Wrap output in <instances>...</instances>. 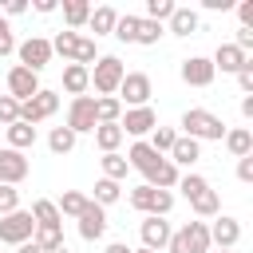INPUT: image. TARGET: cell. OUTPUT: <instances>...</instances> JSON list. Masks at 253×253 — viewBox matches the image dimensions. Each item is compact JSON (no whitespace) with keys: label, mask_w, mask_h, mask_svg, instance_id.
<instances>
[{"label":"cell","mask_w":253,"mask_h":253,"mask_svg":"<svg viewBox=\"0 0 253 253\" xmlns=\"http://www.w3.org/2000/svg\"><path fill=\"white\" fill-rule=\"evenodd\" d=\"M225 123L213 115V111H206V107H190L186 115H182V134L186 138H194V142H202V138H210V142H221L225 138Z\"/></svg>","instance_id":"obj_1"},{"label":"cell","mask_w":253,"mask_h":253,"mask_svg":"<svg viewBox=\"0 0 253 253\" xmlns=\"http://www.w3.org/2000/svg\"><path fill=\"white\" fill-rule=\"evenodd\" d=\"M166 249L170 253H210V225L206 221H186L182 229L170 233Z\"/></svg>","instance_id":"obj_2"},{"label":"cell","mask_w":253,"mask_h":253,"mask_svg":"<svg viewBox=\"0 0 253 253\" xmlns=\"http://www.w3.org/2000/svg\"><path fill=\"white\" fill-rule=\"evenodd\" d=\"M130 206L138 210V213H146V217H166L170 210H174V194L170 190H154V186H134L130 190Z\"/></svg>","instance_id":"obj_3"},{"label":"cell","mask_w":253,"mask_h":253,"mask_svg":"<svg viewBox=\"0 0 253 253\" xmlns=\"http://www.w3.org/2000/svg\"><path fill=\"white\" fill-rule=\"evenodd\" d=\"M123 75H126V67H123L119 55H99V59L91 63V87H95L99 95H115L119 83H123Z\"/></svg>","instance_id":"obj_4"},{"label":"cell","mask_w":253,"mask_h":253,"mask_svg":"<svg viewBox=\"0 0 253 253\" xmlns=\"http://www.w3.org/2000/svg\"><path fill=\"white\" fill-rule=\"evenodd\" d=\"M150 95H154V87H150L146 71H126L123 83H119V91H115V99L123 103V111L126 107H150Z\"/></svg>","instance_id":"obj_5"},{"label":"cell","mask_w":253,"mask_h":253,"mask_svg":"<svg viewBox=\"0 0 253 253\" xmlns=\"http://www.w3.org/2000/svg\"><path fill=\"white\" fill-rule=\"evenodd\" d=\"M32 233H36V217L28 210H12L0 217V241L4 245H24V241H32Z\"/></svg>","instance_id":"obj_6"},{"label":"cell","mask_w":253,"mask_h":253,"mask_svg":"<svg viewBox=\"0 0 253 253\" xmlns=\"http://www.w3.org/2000/svg\"><path fill=\"white\" fill-rule=\"evenodd\" d=\"M59 111V95L55 91H47V87H40L28 103H20V123H28V126H36V123H43V119H51Z\"/></svg>","instance_id":"obj_7"},{"label":"cell","mask_w":253,"mask_h":253,"mask_svg":"<svg viewBox=\"0 0 253 253\" xmlns=\"http://www.w3.org/2000/svg\"><path fill=\"white\" fill-rule=\"evenodd\" d=\"M75 138L79 134H91L95 126H99V119H95V99L91 95H75L71 99V107H67V123H63Z\"/></svg>","instance_id":"obj_8"},{"label":"cell","mask_w":253,"mask_h":253,"mask_svg":"<svg viewBox=\"0 0 253 253\" xmlns=\"http://www.w3.org/2000/svg\"><path fill=\"white\" fill-rule=\"evenodd\" d=\"M16 55H20V67H28V71H36V75H40V71L51 63V40L32 36V40L16 43Z\"/></svg>","instance_id":"obj_9"},{"label":"cell","mask_w":253,"mask_h":253,"mask_svg":"<svg viewBox=\"0 0 253 253\" xmlns=\"http://www.w3.org/2000/svg\"><path fill=\"white\" fill-rule=\"evenodd\" d=\"M154 126H158L154 107H126V111H123V119H119V130H123V134H134V138L150 134Z\"/></svg>","instance_id":"obj_10"},{"label":"cell","mask_w":253,"mask_h":253,"mask_svg":"<svg viewBox=\"0 0 253 253\" xmlns=\"http://www.w3.org/2000/svg\"><path fill=\"white\" fill-rule=\"evenodd\" d=\"M28 170H32L28 154H20V150H8V146H0V186H20V182L28 178Z\"/></svg>","instance_id":"obj_11"},{"label":"cell","mask_w":253,"mask_h":253,"mask_svg":"<svg viewBox=\"0 0 253 253\" xmlns=\"http://www.w3.org/2000/svg\"><path fill=\"white\" fill-rule=\"evenodd\" d=\"M36 91H40V75L16 63V67L8 71V95H12L16 103H28V99H32Z\"/></svg>","instance_id":"obj_12"},{"label":"cell","mask_w":253,"mask_h":253,"mask_svg":"<svg viewBox=\"0 0 253 253\" xmlns=\"http://www.w3.org/2000/svg\"><path fill=\"white\" fill-rule=\"evenodd\" d=\"M237 241H241V221L229 217V213H217L213 225H210V245H217V249H233Z\"/></svg>","instance_id":"obj_13"},{"label":"cell","mask_w":253,"mask_h":253,"mask_svg":"<svg viewBox=\"0 0 253 253\" xmlns=\"http://www.w3.org/2000/svg\"><path fill=\"white\" fill-rule=\"evenodd\" d=\"M213 63L206 59V55H190V59H182V83H190V87H210L213 83Z\"/></svg>","instance_id":"obj_14"},{"label":"cell","mask_w":253,"mask_h":253,"mask_svg":"<svg viewBox=\"0 0 253 253\" xmlns=\"http://www.w3.org/2000/svg\"><path fill=\"white\" fill-rule=\"evenodd\" d=\"M75 221H79V237H83V241H99V237L107 233V210L95 206V202H91Z\"/></svg>","instance_id":"obj_15"},{"label":"cell","mask_w":253,"mask_h":253,"mask_svg":"<svg viewBox=\"0 0 253 253\" xmlns=\"http://www.w3.org/2000/svg\"><path fill=\"white\" fill-rule=\"evenodd\" d=\"M138 233H142V249H150V253H158V249H166V241H170V221L166 217H146L142 225H138Z\"/></svg>","instance_id":"obj_16"},{"label":"cell","mask_w":253,"mask_h":253,"mask_svg":"<svg viewBox=\"0 0 253 253\" xmlns=\"http://www.w3.org/2000/svg\"><path fill=\"white\" fill-rule=\"evenodd\" d=\"M142 178H146V186H154V190H174L182 174H178V166H174L170 158H158V162H154Z\"/></svg>","instance_id":"obj_17"},{"label":"cell","mask_w":253,"mask_h":253,"mask_svg":"<svg viewBox=\"0 0 253 253\" xmlns=\"http://www.w3.org/2000/svg\"><path fill=\"white\" fill-rule=\"evenodd\" d=\"M210 63H213V71H229V75H237V71L249 63V55H245V51H237L233 43H217V51H213V59H210Z\"/></svg>","instance_id":"obj_18"},{"label":"cell","mask_w":253,"mask_h":253,"mask_svg":"<svg viewBox=\"0 0 253 253\" xmlns=\"http://www.w3.org/2000/svg\"><path fill=\"white\" fill-rule=\"evenodd\" d=\"M115 20H119V12H115L111 4H99V8H91L87 28H91V32H95V40H99V36H111V32H115Z\"/></svg>","instance_id":"obj_19"},{"label":"cell","mask_w":253,"mask_h":253,"mask_svg":"<svg viewBox=\"0 0 253 253\" xmlns=\"http://www.w3.org/2000/svg\"><path fill=\"white\" fill-rule=\"evenodd\" d=\"M4 138H8V150H28V146H36V126H28V123H12V126H4Z\"/></svg>","instance_id":"obj_20"},{"label":"cell","mask_w":253,"mask_h":253,"mask_svg":"<svg viewBox=\"0 0 253 253\" xmlns=\"http://www.w3.org/2000/svg\"><path fill=\"white\" fill-rule=\"evenodd\" d=\"M91 134H95V146H99L103 154H115V150L123 146V138H126V134L119 130V123H99Z\"/></svg>","instance_id":"obj_21"},{"label":"cell","mask_w":253,"mask_h":253,"mask_svg":"<svg viewBox=\"0 0 253 253\" xmlns=\"http://www.w3.org/2000/svg\"><path fill=\"white\" fill-rule=\"evenodd\" d=\"M198 158H202V142H194V138L178 134V142L170 146V162H174V166H194Z\"/></svg>","instance_id":"obj_22"},{"label":"cell","mask_w":253,"mask_h":253,"mask_svg":"<svg viewBox=\"0 0 253 253\" xmlns=\"http://www.w3.org/2000/svg\"><path fill=\"white\" fill-rule=\"evenodd\" d=\"M123 158H126V166H130V170L146 174V170H150V166H154V162H158L162 154H154V150L146 146V138H138V142H134V146H130V150L123 154Z\"/></svg>","instance_id":"obj_23"},{"label":"cell","mask_w":253,"mask_h":253,"mask_svg":"<svg viewBox=\"0 0 253 253\" xmlns=\"http://www.w3.org/2000/svg\"><path fill=\"white\" fill-rule=\"evenodd\" d=\"M87 87H91V71L79 67V63H67L63 67V91L67 95H87Z\"/></svg>","instance_id":"obj_24"},{"label":"cell","mask_w":253,"mask_h":253,"mask_svg":"<svg viewBox=\"0 0 253 253\" xmlns=\"http://www.w3.org/2000/svg\"><path fill=\"white\" fill-rule=\"evenodd\" d=\"M225 150L233 154V158H245V154H253V130H245V126H233V130H225Z\"/></svg>","instance_id":"obj_25"},{"label":"cell","mask_w":253,"mask_h":253,"mask_svg":"<svg viewBox=\"0 0 253 253\" xmlns=\"http://www.w3.org/2000/svg\"><path fill=\"white\" fill-rule=\"evenodd\" d=\"M87 206H91V198H87L83 190H63V194H59V202H55L59 217H79Z\"/></svg>","instance_id":"obj_26"},{"label":"cell","mask_w":253,"mask_h":253,"mask_svg":"<svg viewBox=\"0 0 253 253\" xmlns=\"http://www.w3.org/2000/svg\"><path fill=\"white\" fill-rule=\"evenodd\" d=\"M32 241H36L43 253H55V249H63V225H36Z\"/></svg>","instance_id":"obj_27"},{"label":"cell","mask_w":253,"mask_h":253,"mask_svg":"<svg viewBox=\"0 0 253 253\" xmlns=\"http://www.w3.org/2000/svg\"><path fill=\"white\" fill-rule=\"evenodd\" d=\"M166 24H170L174 36H194V32H198V12H194V8H174V16H170Z\"/></svg>","instance_id":"obj_28"},{"label":"cell","mask_w":253,"mask_h":253,"mask_svg":"<svg viewBox=\"0 0 253 253\" xmlns=\"http://www.w3.org/2000/svg\"><path fill=\"white\" fill-rule=\"evenodd\" d=\"M190 210L198 213V221H202V217H217V213H221V198H217V190H202V194L190 202Z\"/></svg>","instance_id":"obj_29"},{"label":"cell","mask_w":253,"mask_h":253,"mask_svg":"<svg viewBox=\"0 0 253 253\" xmlns=\"http://www.w3.org/2000/svg\"><path fill=\"white\" fill-rule=\"evenodd\" d=\"M87 16H91V4H87V0H67V4H63V24H67V32L83 28Z\"/></svg>","instance_id":"obj_30"},{"label":"cell","mask_w":253,"mask_h":253,"mask_svg":"<svg viewBox=\"0 0 253 253\" xmlns=\"http://www.w3.org/2000/svg\"><path fill=\"white\" fill-rule=\"evenodd\" d=\"M95 119L99 123H119L123 119V103L115 95H95Z\"/></svg>","instance_id":"obj_31"},{"label":"cell","mask_w":253,"mask_h":253,"mask_svg":"<svg viewBox=\"0 0 253 253\" xmlns=\"http://www.w3.org/2000/svg\"><path fill=\"white\" fill-rule=\"evenodd\" d=\"M28 213L36 217V225H63V217H59V210H55V202H47V198H36Z\"/></svg>","instance_id":"obj_32"},{"label":"cell","mask_w":253,"mask_h":253,"mask_svg":"<svg viewBox=\"0 0 253 253\" xmlns=\"http://www.w3.org/2000/svg\"><path fill=\"white\" fill-rule=\"evenodd\" d=\"M174 142H178V130H174V126H154L150 138H146V146H150L154 154H170Z\"/></svg>","instance_id":"obj_33"},{"label":"cell","mask_w":253,"mask_h":253,"mask_svg":"<svg viewBox=\"0 0 253 253\" xmlns=\"http://www.w3.org/2000/svg\"><path fill=\"white\" fill-rule=\"evenodd\" d=\"M99 162H103V178H111V182H123V178H126V170H130V166H126V158H123L119 150H115V154H103Z\"/></svg>","instance_id":"obj_34"},{"label":"cell","mask_w":253,"mask_h":253,"mask_svg":"<svg viewBox=\"0 0 253 253\" xmlns=\"http://www.w3.org/2000/svg\"><path fill=\"white\" fill-rule=\"evenodd\" d=\"M119 198H123L119 182H111V178H99V182H95V198H91L95 206H115Z\"/></svg>","instance_id":"obj_35"},{"label":"cell","mask_w":253,"mask_h":253,"mask_svg":"<svg viewBox=\"0 0 253 253\" xmlns=\"http://www.w3.org/2000/svg\"><path fill=\"white\" fill-rule=\"evenodd\" d=\"M162 36H166V28H162V24H154V20H142V16H138V32H134V43H146V47H150V43H158Z\"/></svg>","instance_id":"obj_36"},{"label":"cell","mask_w":253,"mask_h":253,"mask_svg":"<svg viewBox=\"0 0 253 253\" xmlns=\"http://www.w3.org/2000/svg\"><path fill=\"white\" fill-rule=\"evenodd\" d=\"M75 43H79V32H59L55 40H51V55H63L67 63H71V55H75Z\"/></svg>","instance_id":"obj_37"},{"label":"cell","mask_w":253,"mask_h":253,"mask_svg":"<svg viewBox=\"0 0 253 253\" xmlns=\"http://www.w3.org/2000/svg\"><path fill=\"white\" fill-rule=\"evenodd\" d=\"M99 59V47H95V40H87V36H79V43H75V55H71V63H79V67H87L91 71V63Z\"/></svg>","instance_id":"obj_38"},{"label":"cell","mask_w":253,"mask_h":253,"mask_svg":"<svg viewBox=\"0 0 253 253\" xmlns=\"http://www.w3.org/2000/svg\"><path fill=\"white\" fill-rule=\"evenodd\" d=\"M47 146H51V154H67V150H75V134L67 126H55L47 134Z\"/></svg>","instance_id":"obj_39"},{"label":"cell","mask_w":253,"mask_h":253,"mask_svg":"<svg viewBox=\"0 0 253 253\" xmlns=\"http://www.w3.org/2000/svg\"><path fill=\"white\" fill-rule=\"evenodd\" d=\"M178 190H182V198H186V202H194L202 190H210V182H206L202 174H182V178H178Z\"/></svg>","instance_id":"obj_40"},{"label":"cell","mask_w":253,"mask_h":253,"mask_svg":"<svg viewBox=\"0 0 253 253\" xmlns=\"http://www.w3.org/2000/svg\"><path fill=\"white\" fill-rule=\"evenodd\" d=\"M174 0H146V16L142 20H154V24H162V20H170L174 16Z\"/></svg>","instance_id":"obj_41"},{"label":"cell","mask_w":253,"mask_h":253,"mask_svg":"<svg viewBox=\"0 0 253 253\" xmlns=\"http://www.w3.org/2000/svg\"><path fill=\"white\" fill-rule=\"evenodd\" d=\"M134 32H138V16H130V12H126V16H119V20H115V32H111V36H115V40H123V43H134Z\"/></svg>","instance_id":"obj_42"},{"label":"cell","mask_w":253,"mask_h":253,"mask_svg":"<svg viewBox=\"0 0 253 253\" xmlns=\"http://www.w3.org/2000/svg\"><path fill=\"white\" fill-rule=\"evenodd\" d=\"M20 119V103L12 95H0V126H12Z\"/></svg>","instance_id":"obj_43"},{"label":"cell","mask_w":253,"mask_h":253,"mask_svg":"<svg viewBox=\"0 0 253 253\" xmlns=\"http://www.w3.org/2000/svg\"><path fill=\"white\" fill-rule=\"evenodd\" d=\"M12 210H20V190L16 186H0V217L12 213Z\"/></svg>","instance_id":"obj_44"},{"label":"cell","mask_w":253,"mask_h":253,"mask_svg":"<svg viewBox=\"0 0 253 253\" xmlns=\"http://www.w3.org/2000/svg\"><path fill=\"white\" fill-rule=\"evenodd\" d=\"M16 51V36H12V24L0 16V55H12Z\"/></svg>","instance_id":"obj_45"},{"label":"cell","mask_w":253,"mask_h":253,"mask_svg":"<svg viewBox=\"0 0 253 253\" xmlns=\"http://www.w3.org/2000/svg\"><path fill=\"white\" fill-rule=\"evenodd\" d=\"M237 87H241L245 95H253V59H249V63L237 71Z\"/></svg>","instance_id":"obj_46"},{"label":"cell","mask_w":253,"mask_h":253,"mask_svg":"<svg viewBox=\"0 0 253 253\" xmlns=\"http://www.w3.org/2000/svg\"><path fill=\"white\" fill-rule=\"evenodd\" d=\"M237 20H241V28L253 32V0H241V4H237Z\"/></svg>","instance_id":"obj_47"},{"label":"cell","mask_w":253,"mask_h":253,"mask_svg":"<svg viewBox=\"0 0 253 253\" xmlns=\"http://www.w3.org/2000/svg\"><path fill=\"white\" fill-rule=\"evenodd\" d=\"M237 178H241V182H253V154L237 158Z\"/></svg>","instance_id":"obj_48"},{"label":"cell","mask_w":253,"mask_h":253,"mask_svg":"<svg viewBox=\"0 0 253 253\" xmlns=\"http://www.w3.org/2000/svg\"><path fill=\"white\" fill-rule=\"evenodd\" d=\"M4 12H8V16H24V12H28V0H8Z\"/></svg>","instance_id":"obj_49"},{"label":"cell","mask_w":253,"mask_h":253,"mask_svg":"<svg viewBox=\"0 0 253 253\" xmlns=\"http://www.w3.org/2000/svg\"><path fill=\"white\" fill-rule=\"evenodd\" d=\"M55 8H59L55 0H36V12H40V16H47V12H55Z\"/></svg>","instance_id":"obj_50"},{"label":"cell","mask_w":253,"mask_h":253,"mask_svg":"<svg viewBox=\"0 0 253 253\" xmlns=\"http://www.w3.org/2000/svg\"><path fill=\"white\" fill-rule=\"evenodd\" d=\"M241 115H245V119H253V95H245V99H241Z\"/></svg>","instance_id":"obj_51"},{"label":"cell","mask_w":253,"mask_h":253,"mask_svg":"<svg viewBox=\"0 0 253 253\" xmlns=\"http://www.w3.org/2000/svg\"><path fill=\"white\" fill-rule=\"evenodd\" d=\"M107 253H130V245H126V241H111V245H107Z\"/></svg>","instance_id":"obj_52"},{"label":"cell","mask_w":253,"mask_h":253,"mask_svg":"<svg viewBox=\"0 0 253 253\" xmlns=\"http://www.w3.org/2000/svg\"><path fill=\"white\" fill-rule=\"evenodd\" d=\"M16 253H43L36 241H24V245H16Z\"/></svg>","instance_id":"obj_53"},{"label":"cell","mask_w":253,"mask_h":253,"mask_svg":"<svg viewBox=\"0 0 253 253\" xmlns=\"http://www.w3.org/2000/svg\"><path fill=\"white\" fill-rule=\"evenodd\" d=\"M206 8H213V12H225V8H229V0H206Z\"/></svg>","instance_id":"obj_54"},{"label":"cell","mask_w":253,"mask_h":253,"mask_svg":"<svg viewBox=\"0 0 253 253\" xmlns=\"http://www.w3.org/2000/svg\"><path fill=\"white\" fill-rule=\"evenodd\" d=\"M55 253H71V249H67V245H63V249H55Z\"/></svg>","instance_id":"obj_55"},{"label":"cell","mask_w":253,"mask_h":253,"mask_svg":"<svg viewBox=\"0 0 253 253\" xmlns=\"http://www.w3.org/2000/svg\"><path fill=\"white\" fill-rule=\"evenodd\" d=\"M130 253H150V249H130Z\"/></svg>","instance_id":"obj_56"},{"label":"cell","mask_w":253,"mask_h":253,"mask_svg":"<svg viewBox=\"0 0 253 253\" xmlns=\"http://www.w3.org/2000/svg\"><path fill=\"white\" fill-rule=\"evenodd\" d=\"M217 253H233V249H217Z\"/></svg>","instance_id":"obj_57"}]
</instances>
